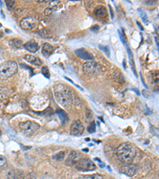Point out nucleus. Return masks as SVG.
I'll return each mask as SVG.
<instances>
[{
	"mask_svg": "<svg viewBox=\"0 0 159 179\" xmlns=\"http://www.w3.org/2000/svg\"><path fill=\"white\" fill-rule=\"evenodd\" d=\"M64 157H65V152L61 151V152H59L55 154V155H54L53 159L55 161H57V162H60V161L64 160Z\"/></svg>",
	"mask_w": 159,
	"mask_h": 179,
	"instance_id": "obj_22",
	"label": "nucleus"
},
{
	"mask_svg": "<svg viewBox=\"0 0 159 179\" xmlns=\"http://www.w3.org/2000/svg\"><path fill=\"white\" fill-rule=\"evenodd\" d=\"M151 83L156 88H159V71L151 72Z\"/></svg>",
	"mask_w": 159,
	"mask_h": 179,
	"instance_id": "obj_18",
	"label": "nucleus"
},
{
	"mask_svg": "<svg viewBox=\"0 0 159 179\" xmlns=\"http://www.w3.org/2000/svg\"><path fill=\"white\" fill-rule=\"evenodd\" d=\"M95 15L99 18H103V17L107 16V10L103 6H98L95 7V10H94Z\"/></svg>",
	"mask_w": 159,
	"mask_h": 179,
	"instance_id": "obj_16",
	"label": "nucleus"
},
{
	"mask_svg": "<svg viewBox=\"0 0 159 179\" xmlns=\"http://www.w3.org/2000/svg\"><path fill=\"white\" fill-rule=\"evenodd\" d=\"M77 179H103V177L100 174L93 175H81Z\"/></svg>",
	"mask_w": 159,
	"mask_h": 179,
	"instance_id": "obj_20",
	"label": "nucleus"
},
{
	"mask_svg": "<svg viewBox=\"0 0 159 179\" xmlns=\"http://www.w3.org/2000/svg\"><path fill=\"white\" fill-rule=\"evenodd\" d=\"M41 72H42V74L44 75V76H46V78H50V72H49V68H47V67H43L42 68V69H41Z\"/></svg>",
	"mask_w": 159,
	"mask_h": 179,
	"instance_id": "obj_28",
	"label": "nucleus"
},
{
	"mask_svg": "<svg viewBox=\"0 0 159 179\" xmlns=\"http://www.w3.org/2000/svg\"><path fill=\"white\" fill-rule=\"evenodd\" d=\"M76 167L78 170L83 171V172L95 170L96 168L95 165L92 163V161L88 159H80L78 163L76 164Z\"/></svg>",
	"mask_w": 159,
	"mask_h": 179,
	"instance_id": "obj_6",
	"label": "nucleus"
},
{
	"mask_svg": "<svg viewBox=\"0 0 159 179\" xmlns=\"http://www.w3.org/2000/svg\"><path fill=\"white\" fill-rule=\"evenodd\" d=\"M54 48L53 45H51L49 43H45L43 45V47H42V54H43L45 57L48 58V57H50V55L52 54L53 51H54Z\"/></svg>",
	"mask_w": 159,
	"mask_h": 179,
	"instance_id": "obj_15",
	"label": "nucleus"
},
{
	"mask_svg": "<svg viewBox=\"0 0 159 179\" xmlns=\"http://www.w3.org/2000/svg\"><path fill=\"white\" fill-rule=\"evenodd\" d=\"M136 148L130 142H123L120 144L116 150V156L121 163L130 164L136 156Z\"/></svg>",
	"mask_w": 159,
	"mask_h": 179,
	"instance_id": "obj_2",
	"label": "nucleus"
},
{
	"mask_svg": "<svg viewBox=\"0 0 159 179\" xmlns=\"http://www.w3.org/2000/svg\"><path fill=\"white\" fill-rule=\"evenodd\" d=\"M57 114L60 118V121H61L62 124H65L68 122V117L67 113L62 109H57Z\"/></svg>",
	"mask_w": 159,
	"mask_h": 179,
	"instance_id": "obj_17",
	"label": "nucleus"
},
{
	"mask_svg": "<svg viewBox=\"0 0 159 179\" xmlns=\"http://www.w3.org/2000/svg\"><path fill=\"white\" fill-rule=\"evenodd\" d=\"M7 179H24L22 172L19 170H12L7 174Z\"/></svg>",
	"mask_w": 159,
	"mask_h": 179,
	"instance_id": "obj_14",
	"label": "nucleus"
},
{
	"mask_svg": "<svg viewBox=\"0 0 159 179\" xmlns=\"http://www.w3.org/2000/svg\"><path fill=\"white\" fill-rule=\"evenodd\" d=\"M37 21L35 18L33 17H26L22 20L21 21L20 25L22 28L26 30H33L34 27L37 26Z\"/></svg>",
	"mask_w": 159,
	"mask_h": 179,
	"instance_id": "obj_7",
	"label": "nucleus"
},
{
	"mask_svg": "<svg viewBox=\"0 0 159 179\" xmlns=\"http://www.w3.org/2000/svg\"><path fill=\"white\" fill-rule=\"evenodd\" d=\"M6 163H7V161H6V158L4 156L0 155V169H2L4 167H6Z\"/></svg>",
	"mask_w": 159,
	"mask_h": 179,
	"instance_id": "obj_26",
	"label": "nucleus"
},
{
	"mask_svg": "<svg viewBox=\"0 0 159 179\" xmlns=\"http://www.w3.org/2000/svg\"><path fill=\"white\" fill-rule=\"evenodd\" d=\"M109 7H110V10H111V13H112V14H111V15H112V18H113V10H112V7H111V6H109Z\"/></svg>",
	"mask_w": 159,
	"mask_h": 179,
	"instance_id": "obj_35",
	"label": "nucleus"
},
{
	"mask_svg": "<svg viewBox=\"0 0 159 179\" xmlns=\"http://www.w3.org/2000/svg\"><path fill=\"white\" fill-rule=\"evenodd\" d=\"M85 115H86V119H87L88 120H91V119H92L93 114L89 108H87V109H86V111H85Z\"/></svg>",
	"mask_w": 159,
	"mask_h": 179,
	"instance_id": "obj_30",
	"label": "nucleus"
},
{
	"mask_svg": "<svg viewBox=\"0 0 159 179\" xmlns=\"http://www.w3.org/2000/svg\"><path fill=\"white\" fill-rule=\"evenodd\" d=\"M83 70L86 74L89 76H97L102 71L101 66L99 65L98 63L93 61L85 62L83 65Z\"/></svg>",
	"mask_w": 159,
	"mask_h": 179,
	"instance_id": "obj_5",
	"label": "nucleus"
},
{
	"mask_svg": "<svg viewBox=\"0 0 159 179\" xmlns=\"http://www.w3.org/2000/svg\"><path fill=\"white\" fill-rule=\"evenodd\" d=\"M84 150V151H88V149H84V150Z\"/></svg>",
	"mask_w": 159,
	"mask_h": 179,
	"instance_id": "obj_37",
	"label": "nucleus"
},
{
	"mask_svg": "<svg viewBox=\"0 0 159 179\" xmlns=\"http://www.w3.org/2000/svg\"><path fill=\"white\" fill-rule=\"evenodd\" d=\"M24 59L27 62H29L30 64L34 65L36 66H40L42 65V61L38 58L35 57V56L31 55V54H27L25 56Z\"/></svg>",
	"mask_w": 159,
	"mask_h": 179,
	"instance_id": "obj_13",
	"label": "nucleus"
},
{
	"mask_svg": "<svg viewBox=\"0 0 159 179\" xmlns=\"http://www.w3.org/2000/svg\"><path fill=\"white\" fill-rule=\"evenodd\" d=\"M157 3V1H155V0H152V1H146L144 2V4L148 5V6H153V5L156 4Z\"/></svg>",
	"mask_w": 159,
	"mask_h": 179,
	"instance_id": "obj_32",
	"label": "nucleus"
},
{
	"mask_svg": "<svg viewBox=\"0 0 159 179\" xmlns=\"http://www.w3.org/2000/svg\"><path fill=\"white\" fill-rule=\"evenodd\" d=\"M84 131H85V127L81 120H76L71 125L70 132L73 135H81Z\"/></svg>",
	"mask_w": 159,
	"mask_h": 179,
	"instance_id": "obj_9",
	"label": "nucleus"
},
{
	"mask_svg": "<svg viewBox=\"0 0 159 179\" xmlns=\"http://www.w3.org/2000/svg\"><path fill=\"white\" fill-rule=\"evenodd\" d=\"M137 170H138V167L136 165L126 164L120 168L119 172L121 174H123L128 176V177H132L135 174Z\"/></svg>",
	"mask_w": 159,
	"mask_h": 179,
	"instance_id": "obj_8",
	"label": "nucleus"
},
{
	"mask_svg": "<svg viewBox=\"0 0 159 179\" xmlns=\"http://www.w3.org/2000/svg\"><path fill=\"white\" fill-rule=\"evenodd\" d=\"M59 3H60V2L57 1V0H56V1H51V2H49V8L54 10V8H55Z\"/></svg>",
	"mask_w": 159,
	"mask_h": 179,
	"instance_id": "obj_29",
	"label": "nucleus"
},
{
	"mask_svg": "<svg viewBox=\"0 0 159 179\" xmlns=\"http://www.w3.org/2000/svg\"><path fill=\"white\" fill-rule=\"evenodd\" d=\"M0 135H1V131H0Z\"/></svg>",
	"mask_w": 159,
	"mask_h": 179,
	"instance_id": "obj_38",
	"label": "nucleus"
},
{
	"mask_svg": "<svg viewBox=\"0 0 159 179\" xmlns=\"http://www.w3.org/2000/svg\"><path fill=\"white\" fill-rule=\"evenodd\" d=\"M18 65L13 61H6L0 65V80H5L16 74Z\"/></svg>",
	"mask_w": 159,
	"mask_h": 179,
	"instance_id": "obj_3",
	"label": "nucleus"
},
{
	"mask_svg": "<svg viewBox=\"0 0 159 179\" xmlns=\"http://www.w3.org/2000/svg\"><path fill=\"white\" fill-rule=\"evenodd\" d=\"M6 6L8 7L9 10H12V9H14L15 7V5H16V3H15V1H6Z\"/></svg>",
	"mask_w": 159,
	"mask_h": 179,
	"instance_id": "obj_27",
	"label": "nucleus"
},
{
	"mask_svg": "<svg viewBox=\"0 0 159 179\" xmlns=\"http://www.w3.org/2000/svg\"><path fill=\"white\" fill-rule=\"evenodd\" d=\"M0 4H1V2H0Z\"/></svg>",
	"mask_w": 159,
	"mask_h": 179,
	"instance_id": "obj_39",
	"label": "nucleus"
},
{
	"mask_svg": "<svg viewBox=\"0 0 159 179\" xmlns=\"http://www.w3.org/2000/svg\"><path fill=\"white\" fill-rule=\"evenodd\" d=\"M126 50H127V54H128V57H129V61H130V64L131 65V68H132L133 72L135 75H136V72H135V65H134V57H133V54L131 50L130 49L128 45H126Z\"/></svg>",
	"mask_w": 159,
	"mask_h": 179,
	"instance_id": "obj_19",
	"label": "nucleus"
},
{
	"mask_svg": "<svg viewBox=\"0 0 159 179\" xmlns=\"http://www.w3.org/2000/svg\"><path fill=\"white\" fill-rule=\"evenodd\" d=\"M10 45L14 48L19 49V48L22 47V41L19 39H13L10 41Z\"/></svg>",
	"mask_w": 159,
	"mask_h": 179,
	"instance_id": "obj_21",
	"label": "nucleus"
},
{
	"mask_svg": "<svg viewBox=\"0 0 159 179\" xmlns=\"http://www.w3.org/2000/svg\"><path fill=\"white\" fill-rule=\"evenodd\" d=\"M39 35L42 37H50L51 36V33L46 29H42L39 31Z\"/></svg>",
	"mask_w": 159,
	"mask_h": 179,
	"instance_id": "obj_23",
	"label": "nucleus"
},
{
	"mask_svg": "<svg viewBox=\"0 0 159 179\" xmlns=\"http://www.w3.org/2000/svg\"><path fill=\"white\" fill-rule=\"evenodd\" d=\"M141 16H142V18L143 19V20H144L145 23H147V15H146V13H145V12L142 13Z\"/></svg>",
	"mask_w": 159,
	"mask_h": 179,
	"instance_id": "obj_34",
	"label": "nucleus"
},
{
	"mask_svg": "<svg viewBox=\"0 0 159 179\" xmlns=\"http://www.w3.org/2000/svg\"><path fill=\"white\" fill-rule=\"evenodd\" d=\"M99 48L106 54V55L108 56V57H110V50L107 45H99Z\"/></svg>",
	"mask_w": 159,
	"mask_h": 179,
	"instance_id": "obj_24",
	"label": "nucleus"
},
{
	"mask_svg": "<svg viewBox=\"0 0 159 179\" xmlns=\"http://www.w3.org/2000/svg\"><path fill=\"white\" fill-rule=\"evenodd\" d=\"M19 128L23 134H25L27 136H31L35 134L39 130L40 125L35 122L26 121L20 123Z\"/></svg>",
	"mask_w": 159,
	"mask_h": 179,
	"instance_id": "obj_4",
	"label": "nucleus"
},
{
	"mask_svg": "<svg viewBox=\"0 0 159 179\" xmlns=\"http://www.w3.org/2000/svg\"><path fill=\"white\" fill-rule=\"evenodd\" d=\"M137 24H138V25H139V27H140V29H141V30H143V27H142V26H141V25H140V23H139V22H138V23H137Z\"/></svg>",
	"mask_w": 159,
	"mask_h": 179,
	"instance_id": "obj_36",
	"label": "nucleus"
},
{
	"mask_svg": "<svg viewBox=\"0 0 159 179\" xmlns=\"http://www.w3.org/2000/svg\"><path fill=\"white\" fill-rule=\"evenodd\" d=\"M80 158H81L80 153L76 151V150H72V151H71L69 155H68V159H67L66 162H65V164L68 166V167L76 166V164L80 160Z\"/></svg>",
	"mask_w": 159,
	"mask_h": 179,
	"instance_id": "obj_10",
	"label": "nucleus"
},
{
	"mask_svg": "<svg viewBox=\"0 0 159 179\" xmlns=\"http://www.w3.org/2000/svg\"><path fill=\"white\" fill-rule=\"evenodd\" d=\"M88 132L89 133H94L95 132V122H91V124H89L88 127Z\"/></svg>",
	"mask_w": 159,
	"mask_h": 179,
	"instance_id": "obj_25",
	"label": "nucleus"
},
{
	"mask_svg": "<svg viewBox=\"0 0 159 179\" xmlns=\"http://www.w3.org/2000/svg\"><path fill=\"white\" fill-rule=\"evenodd\" d=\"M53 11H54V10H52V9H50L48 7V8H46V10H45V15H46V16H50Z\"/></svg>",
	"mask_w": 159,
	"mask_h": 179,
	"instance_id": "obj_33",
	"label": "nucleus"
},
{
	"mask_svg": "<svg viewBox=\"0 0 159 179\" xmlns=\"http://www.w3.org/2000/svg\"><path fill=\"white\" fill-rule=\"evenodd\" d=\"M54 92L57 103L66 109H71L73 104V96L72 92L66 86L61 84L54 87Z\"/></svg>",
	"mask_w": 159,
	"mask_h": 179,
	"instance_id": "obj_1",
	"label": "nucleus"
},
{
	"mask_svg": "<svg viewBox=\"0 0 159 179\" xmlns=\"http://www.w3.org/2000/svg\"><path fill=\"white\" fill-rule=\"evenodd\" d=\"M23 47L25 48L26 50H28V51L31 52V53H35L39 49V45H38V44L35 41L31 40V41L24 44Z\"/></svg>",
	"mask_w": 159,
	"mask_h": 179,
	"instance_id": "obj_12",
	"label": "nucleus"
},
{
	"mask_svg": "<svg viewBox=\"0 0 159 179\" xmlns=\"http://www.w3.org/2000/svg\"><path fill=\"white\" fill-rule=\"evenodd\" d=\"M75 54H77V57L83 60H86V61H93L94 60V57L92 54H89L87 50H85V49H78L75 51Z\"/></svg>",
	"mask_w": 159,
	"mask_h": 179,
	"instance_id": "obj_11",
	"label": "nucleus"
},
{
	"mask_svg": "<svg viewBox=\"0 0 159 179\" xmlns=\"http://www.w3.org/2000/svg\"><path fill=\"white\" fill-rule=\"evenodd\" d=\"M118 33L119 34V37L120 38H121V41H123V43L126 44V37H125V35H123L122 32H121V30H118Z\"/></svg>",
	"mask_w": 159,
	"mask_h": 179,
	"instance_id": "obj_31",
	"label": "nucleus"
},
{
	"mask_svg": "<svg viewBox=\"0 0 159 179\" xmlns=\"http://www.w3.org/2000/svg\"><path fill=\"white\" fill-rule=\"evenodd\" d=\"M158 176H159V174H158Z\"/></svg>",
	"mask_w": 159,
	"mask_h": 179,
	"instance_id": "obj_40",
	"label": "nucleus"
}]
</instances>
